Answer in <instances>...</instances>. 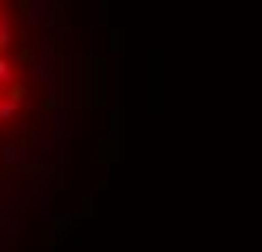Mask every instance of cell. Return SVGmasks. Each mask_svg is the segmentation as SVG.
<instances>
[{
  "label": "cell",
  "mask_w": 262,
  "mask_h": 252,
  "mask_svg": "<svg viewBox=\"0 0 262 252\" xmlns=\"http://www.w3.org/2000/svg\"><path fill=\"white\" fill-rule=\"evenodd\" d=\"M20 99H24V89H20V82H14V86H10V92L0 99V123L14 119V113H17V106H20Z\"/></svg>",
  "instance_id": "1"
},
{
  "label": "cell",
  "mask_w": 262,
  "mask_h": 252,
  "mask_svg": "<svg viewBox=\"0 0 262 252\" xmlns=\"http://www.w3.org/2000/svg\"><path fill=\"white\" fill-rule=\"evenodd\" d=\"M31 65H34L31 78H38V82H41V78H48V75H51V61H48V58H41V55H38V58H31Z\"/></svg>",
  "instance_id": "2"
},
{
  "label": "cell",
  "mask_w": 262,
  "mask_h": 252,
  "mask_svg": "<svg viewBox=\"0 0 262 252\" xmlns=\"http://www.w3.org/2000/svg\"><path fill=\"white\" fill-rule=\"evenodd\" d=\"M10 38H14V31H10V17L4 14V17H0V55L10 48Z\"/></svg>",
  "instance_id": "3"
},
{
  "label": "cell",
  "mask_w": 262,
  "mask_h": 252,
  "mask_svg": "<svg viewBox=\"0 0 262 252\" xmlns=\"http://www.w3.org/2000/svg\"><path fill=\"white\" fill-rule=\"evenodd\" d=\"M0 86H14V65L4 55H0Z\"/></svg>",
  "instance_id": "4"
},
{
  "label": "cell",
  "mask_w": 262,
  "mask_h": 252,
  "mask_svg": "<svg viewBox=\"0 0 262 252\" xmlns=\"http://www.w3.org/2000/svg\"><path fill=\"white\" fill-rule=\"evenodd\" d=\"M24 146H7V150H4V164H17V160H24Z\"/></svg>",
  "instance_id": "5"
},
{
  "label": "cell",
  "mask_w": 262,
  "mask_h": 252,
  "mask_svg": "<svg viewBox=\"0 0 262 252\" xmlns=\"http://www.w3.org/2000/svg\"><path fill=\"white\" fill-rule=\"evenodd\" d=\"M0 17H4V7H0Z\"/></svg>",
  "instance_id": "6"
}]
</instances>
